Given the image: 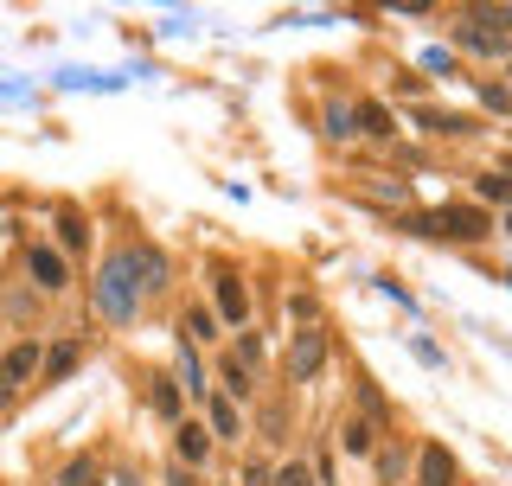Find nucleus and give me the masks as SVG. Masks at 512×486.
Here are the masks:
<instances>
[{"mask_svg": "<svg viewBox=\"0 0 512 486\" xmlns=\"http://www.w3.org/2000/svg\"><path fill=\"white\" fill-rule=\"evenodd\" d=\"M96 314H103L109 327H135V314H141V275H135V250L103 256V269H96Z\"/></svg>", "mask_w": 512, "mask_h": 486, "instance_id": "f257e3e1", "label": "nucleus"}, {"mask_svg": "<svg viewBox=\"0 0 512 486\" xmlns=\"http://www.w3.org/2000/svg\"><path fill=\"white\" fill-rule=\"evenodd\" d=\"M404 231H429V237H461V243H480L493 231V212H474V205H442L436 218H404Z\"/></svg>", "mask_w": 512, "mask_h": 486, "instance_id": "f03ea898", "label": "nucleus"}, {"mask_svg": "<svg viewBox=\"0 0 512 486\" xmlns=\"http://www.w3.org/2000/svg\"><path fill=\"white\" fill-rule=\"evenodd\" d=\"M212 314L224 320V327H250V288L237 269H218L212 275Z\"/></svg>", "mask_w": 512, "mask_h": 486, "instance_id": "7ed1b4c3", "label": "nucleus"}, {"mask_svg": "<svg viewBox=\"0 0 512 486\" xmlns=\"http://www.w3.org/2000/svg\"><path fill=\"white\" fill-rule=\"evenodd\" d=\"M26 269H32V282L52 288V295H58L64 282H71V256L52 250V243H32V250H26Z\"/></svg>", "mask_w": 512, "mask_h": 486, "instance_id": "20e7f679", "label": "nucleus"}, {"mask_svg": "<svg viewBox=\"0 0 512 486\" xmlns=\"http://www.w3.org/2000/svg\"><path fill=\"white\" fill-rule=\"evenodd\" d=\"M320 365H327V339H320V333H301L295 346H288V378H295V384H308Z\"/></svg>", "mask_w": 512, "mask_h": 486, "instance_id": "39448f33", "label": "nucleus"}, {"mask_svg": "<svg viewBox=\"0 0 512 486\" xmlns=\"http://www.w3.org/2000/svg\"><path fill=\"white\" fill-rule=\"evenodd\" d=\"M205 416H212V442H237V435H244V410H237L231 397H205Z\"/></svg>", "mask_w": 512, "mask_h": 486, "instance_id": "423d86ee", "label": "nucleus"}, {"mask_svg": "<svg viewBox=\"0 0 512 486\" xmlns=\"http://www.w3.org/2000/svg\"><path fill=\"white\" fill-rule=\"evenodd\" d=\"M39 359H45V352L32 346V339H20V346H13L7 359H0V384H7V391H13V384H26L32 371H39Z\"/></svg>", "mask_w": 512, "mask_h": 486, "instance_id": "0eeeda50", "label": "nucleus"}, {"mask_svg": "<svg viewBox=\"0 0 512 486\" xmlns=\"http://www.w3.org/2000/svg\"><path fill=\"white\" fill-rule=\"evenodd\" d=\"M455 474H461L455 455H448L442 442H429V448H423V486H455Z\"/></svg>", "mask_w": 512, "mask_h": 486, "instance_id": "6e6552de", "label": "nucleus"}, {"mask_svg": "<svg viewBox=\"0 0 512 486\" xmlns=\"http://www.w3.org/2000/svg\"><path fill=\"white\" fill-rule=\"evenodd\" d=\"M173 448H180V461H205V455H212V429H205V423H180V442H173Z\"/></svg>", "mask_w": 512, "mask_h": 486, "instance_id": "1a4fd4ad", "label": "nucleus"}, {"mask_svg": "<svg viewBox=\"0 0 512 486\" xmlns=\"http://www.w3.org/2000/svg\"><path fill=\"white\" fill-rule=\"evenodd\" d=\"M256 391V384H250V365H237V359H224V397H231V403H244Z\"/></svg>", "mask_w": 512, "mask_h": 486, "instance_id": "9d476101", "label": "nucleus"}, {"mask_svg": "<svg viewBox=\"0 0 512 486\" xmlns=\"http://www.w3.org/2000/svg\"><path fill=\"white\" fill-rule=\"evenodd\" d=\"M352 128H365V135H391V116H384V103H359V116H352Z\"/></svg>", "mask_w": 512, "mask_h": 486, "instance_id": "9b49d317", "label": "nucleus"}, {"mask_svg": "<svg viewBox=\"0 0 512 486\" xmlns=\"http://www.w3.org/2000/svg\"><path fill=\"white\" fill-rule=\"evenodd\" d=\"M58 237H64V250H84V243H90V224L77 218V212H58Z\"/></svg>", "mask_w": 512, "mask_h": 486, "instance_id": "f8f14e48", "label": "nucleus"}, {"mask_svg": "<svg viewBox=\"0 0 512 486\" xmlns=\"http://www.w3.org/2000/svg\"><path fill=\"white\" fill-rule=\"evenodd\" d=\"M148 403H154L160 416H180V384H173V378H154V391H148Z\"/></svg>", "mask_w": 512, "mask_h": 486, "instance_id": "ddd939ff", "label": "nucleus"}, {"mask_svg": "<svg viewBox=\"0 0 512 486\" xmlns=\"http://www.w3.org/2000/svg\"><path fill=\"white\" fill-rule=\"evenodd\" d=\"M340 442H346V455H372V423H365V416H352Z\"/></svg>", "mask_w": 512, "mask_h": 486, "instance_id": "4468645a", "label": "nucleus"}, {"mask_svg": "<svg viewBox=\"0 0 512 486\" xmlns=\"http://www.w3.org/2000/svg\"><path fill=\"white\" fill-rule=\"evenodd\" d=\"M39 371H52V378H71V371H77V346H52V352L39 359Z\"/></svg>", "mask_w": 512, "mask_h": 486, "instance_id": "2eb2a0df", "label": "nucleus"}, {"mask_svg": "<svg viewBox=\"0 0 512 486\" xmlns=\"http://www.w3.org/2000/svg\"><path fill=\"white\" fill-rule=\"evenodd\" d=\"M269 486H320V480L308 474V461H282L276 474H269Z\"/></svg>", "mask_w": 512, "mask_h": 486, "instance_id": "dca6fc26", "label": "nucleus"}, {"mask_svg": "<svg viewBox=\"0 0 512 486\" xmlns=\"http://www.w3.org/2000/svg\"><path fill=\"white\" fill-rule=\"evenodd\" d=\"M186 333H192V339H218V320H212V307H205V301L186 307Z\"/></svg>", "mask_w": 512, "mask_h": 486, "instance_id": "f3484780", "label": "nucleus"}, {"mask_svg": "<svg viewBox=\"0 0 512 486\" xmlns=\"http://www.w3.org/2000/svg\"><path fill=\"white\" fill-rule=\"evenodd\" d=\"M180 378H186L192 397H205V371H199V359H192V346H180Z\"/></svg>", "mask_w": 512, "mask_h": 486, "instance_id": "a211bd4d", "label": "nucleus"}, {"mask_svg": "<svg viewBox=\"0 0 512 486\" xmlns=\"http://www.w3.org/2000/svg\"><path fill=\"white\" fill-rule=\"evenodd\" d=\"M64 486H96V461H71L64 467Z\"/></svg>", "mask_w": 512, "mask_h": 486, "instance_id": "6ab92c4d", "label": "nucleus"}, {"mask_svg": "<svg viewBox=\"0 0 512 486\" xmlns=\"http://www.w3.org/2000/svg\"><path fill=\"white\" fill-rule=\"evenodd\" d=\"M480 199H487V205H506V173H487V180H480Z\"/></svg>", "mask_w": 512, "mask_h": 486, "instance_id": "aec40b11", "label": "nucleus"}, {"mask_svg": "<svg viewBox=\"0 0 512 486\" xmlns=\"http://www.w3.org/2000/svg\"><path fill=\"white\" fill-rule=\"evenodd\" d=\"M423 71H436V77H448V71H455V58H448L442 45H429V52H423Z\"/></svg>", "mask_w": 512, "mask_h": 486, "instance_id": "412c9836", "label": "nucleus"}, {"mask_svg": "<svg viewBox=\"0 0 512 486\" xmlns=\"http://www.w3.org/2000/svg\"><path fill=\"white\" fill-rule=\"evenodd\" d=\"M327 135H352V116H346V103H327Z\"/></svg>", "mask_w": 512, "mask_h": 486, "instance_id": "4be33fe9", "label": "nucleus"}, {"mask_svg": "<svg viewBox=\"0 0 512 486\" xmlns=\"http://www.w3.org/2000/svg\"><path fill=\"white\" fill-rule=\"evenodd\" d=\"M288 314H295L301 327H308V320H314V301H308V295H288Z\"/></svg>", "mask_w": 512, "mask_h": 486, "instance_id": "5701e85b", "label": "nucleus"}, {"mask_svg": "<svg viewBox=\"0 0 512 486\" xmlns=\"http://www.w3.org/2000/svg\"><path fill=\"white\" fill-rule=\"evenodd\" d=\"M244 486H269V467H263V461H250V467H244Z\"/></svg>", "mask_w": 512, "mask_h": 486, "instance_id": "b1692460", "label": "nucleus"}, {"mask_svg": "<svg viewBox=\"0 0 512 486\" xmlns=\"http://www.w3.org/2000/svg\"><path fill=\"white\" fill-rule=\"evenodd\" d=\"M116 486H141V480H135V474H128V467H122V474H116Z\"/></svg>", "mask_w": 512, "mask_h": 486, "instance_id": "393cba45", "label": "nucleus"}, {"mask_svg": "<svg viewBox=\"0 0 512 486\" xmlns=\"http://www.w3.org/2000/svg\"><path fill=\"white\" fill-rule=\"evenodd\" d=\"M7 397H13V391H7V384H0V410H7Z\"/></svg>", "mask_w": 512, "mask_h": 486, "instance_id": "a878e982", "label": "nucleus"}]
</instances>
